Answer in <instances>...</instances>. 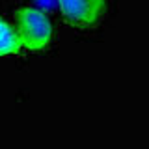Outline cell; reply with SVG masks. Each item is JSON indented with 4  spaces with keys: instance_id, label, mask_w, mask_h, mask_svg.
Segmentation results:
<instances>
[{
    "instance_id": "obj_1",
    "label": "cell",
    "mask_w": 149,
    "mask_h": 149,
    "mask_svg": "<svg viewBox=\"0 0 149 149\" xmlns=\"http://www.w3.org/2000/svg\"><path fill=\"white\" fill-rule=\"evenodd\" d=\"M15 30L22 47L30 50H41L52 39V24L43 11L36 8H19L15 13Z\"/></svg>"
},
{
    "instance_id": "obj_2",
    "label": "cell",
    "mask_w": 149,
    "mask_h": 149,
    "mask_svg": "<svg viewBox=\"0 0 149 149\" xmlns=\"http://www.w3.org/2000/svg\"><path fill=\"white\" fill-rule=\"evenodd\" d=\"M60 11L69 24L91 28L106 13V0H58Z\"/></svg>"
},
{
    "instance_id": "obj_3",
    "label": "cell",
    "mask_w": 149,
    "mask_h": 149,
    "mask_svg": "<svg viewBox=\"0 0 149 149\" xmlns=\"http://www.w3.org/2000/svg\"><path fill=\"white\" fill-rule=\"evenodd\" d=\"M21 49H22V43L19 39L17 30L0 17V56L17 54Z\"/></svg>"
}]
</instances>
